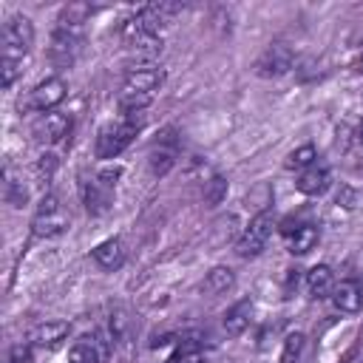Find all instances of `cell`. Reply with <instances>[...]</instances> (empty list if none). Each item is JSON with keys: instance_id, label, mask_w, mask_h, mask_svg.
Returning a JSON list of instances; mask_svg holds the SVG:
<instances>
[{"instance_id": "1", "label": "cell", "mask_w": 363, "mask_h": 363, "mask_svg": "<svg viewBox=\"0 0 363 363\" xmlns=\"http://www.w3.org/2000/svg\"><path fill=\"white\" fill-rule=\"evenodd\" d=\"M162 82H164V71L156 65L128 68L122 88H119V111L122 113H142L153 102Z\"/></svg>"}, {"instance_id": "2", "label": "cell", "mask_w": 363, "mask_h": 363, "mask_svg": "<svg viewBox=\"0 0 363 363\" xmlns=\"http://www.w3.org/2000/svg\"><path fill=\"white\" fill-rule=\"evenodd\" d=\"M145 116L142 113H122V119L108 122L105 128H99L96 142H94V153L96 159H116L142 130Z\"/></svg>"}, {"instance_id": "3", "label": "cell", "mask_w": 363, "mask_h": 363, "mask_svg": "<svg viewBox=\"0 0 363 363\" xmlns=\"http://www.w3.org/2000/svg\"><path fill=\"white\" fill-rule=\"evenodd\" d=\"M34 45V26L23 14H11L3 26V60L26 62L28 51Z\"/></svg>"}, {"instance_id": "4", "label": "cell", "mask_w": 363, "mask_h": 363, "mask_svg": "<svg viewBox=\"0 0 363 363\" xmlns=\"http://www.w3.org/2000/svg\"><path fill=\"white\" fill-rule=\"evenodd\" d=\"M65 227H68V213L60 204V199L43 196V201L37 204L34 218H31V235L34 238H57L65 233Z\"/></svg>"}, {"instance_id": "5", "label": "cell", "mask_w": 363, "mask_h": 363, "mask_svg": "<svg viewBox=\"0 0 363 363\" xmlns=\"http://www.w3.org/2000/svg\"><path fill=\"white\" fill-rule=\"evenodd\" d=\"M65 96H68L65 79H62V77H45V79H40V82L28 91V99H26V105H20V111L26 108V111L48 113V111H54Z\"/></svg>"}, {"instance_id": "6", "label": "cell", "mask_w": 363, "mask_h": 363, "mask_svg": "<svg viewBox=\"0 0 363 363\" xmlns=\"http://www.w3.org/2000/svg\"><path fill=\"white\" fill-rule=\"evenodd\" d=\"M272 227H275L272 213H269V210H261V213L247 224V230L241 233V238H238V244H235V252H238L241 258H255V255H261V250H264V244H267Z\"/></svg>"}, {"instance_id": "7", "label": "cell", "mask_w": 363, "mask_h": 363, "mask_svg": "<svg viewBox=\"0 0 363 363\" xmlns=\"http://www.w3.org/2000/svg\"><path fill=\"white\" fill-rule=\"evenodd\" d=\"M179 159V139H176V130L167 128L159 133V139L150 145V153H147V167L153 176H167L173 170Z\"/></svg>"}, {"instance_id": "8", "label": "cell", "mask_w": 363, "mask_h": 363, "mask_svg": "<svg viewBox=\"0 0 363 363\" xmlns=\"http://www.w3.org/2000/svg\"><path fill=\"white\" fill-rule=\"evenodd\" d=\"M292 62H295V51H292L286 43H272V45H267L264 54L258 57L255 74L264 77V79H278V77L289 74Z\"/></svg>"}, {"instance_id": "9", "label": "cell", "mask_w": 363, "mask_h": 363, "mask_svg": "<svg viewBox=\"0 0 363 363\" xmlns=\"http://www.w3.org/2000/svg\"><path fill=\"white\" fill-rule=\"evenodd\" d=\"M82 48V31H74V28H54L51 34V45H48V60L57 65V68H68L77 54Z\"/></svg>"}, {"instance_id": "10", "label": "cell", "mask_w": 363, "mask_h": 363, "mask_svg": "<svg viewBox=\"0 0 363 363\" xmlns=\"http://www.w3.org/2000/svg\"><path fill=\"white\" fill-rule=\"evenodd\" d=\"M68 130H71V119L65 113H57V111L43 113L31 128V133H34V139L40 145H57V142H62L68 136Z\"/></svg>"}, {"instance_id": "11", "label": "cell", "mask_w": 363, "mask_h": 363, "mask_svg": "<svg viewBox=\"0 0 363 363\" xmlns=\"http://www.w3.org/2000/svg\"><path fill=\"white\" fill-rule=\"evenodd\" d=\"M281 233H284V244H286V250L292 255H306L309 250H315V244L320 238V230L315 224H309V221H303V224H286Z\"/></svg>"}, {"instance_id": "12", "label": "cell", "mask_w": 363, "mask_h": 363, "mask_svg": "<svg viewBox=\"0 0 363 363\" xmlns=\"http://www.w3.org/2000/svg\"><path fill=\"white\" fill-rule=\"evenodd\" d=\"M111 201H113V187H108L99 176H94V179H88L82 184V204H85V210L91 216L108 213L111 210Z\"/></svg>"}, {"instance_id": "13", "label": "cell", "mask_w": 363, "mask_h": 363, "mask_svg": "<svg viewBox=\"0 0 363 363\" xmlns=\"http://www.w3.org/2000/svg\"><path fill=\"white\" fill-rule=\"evenodd\" d=\"M329 298H332V303H335L337 312L354 315V312H360V306H363V286H360V281L346 278V281L335 284V289H332Z\"/></svg>"}, {"instance_id": "14", "label": "cell", "mask_w": 363, "mask_h": 363, "mask_svg": "<svg viewBox=\"0 0 363 363\" xmlns=\"http://www.w3.org/2000/svg\"><path fill=\"white\" fill-rule=\"evenodd\" d=\"M329 184H332V173L326 164H318V162L312 167L301 170V176L295 179V187L303 196H323L329 190Z\"/></svg>"}, {"instance_id": "15", "label": "cell", "mask_w": 363, "mask_h": 363, "mask_svg": "<svg viewBox=\"0 0 363 363\" xmlns=\"http://www.w3.org/2000/svg\"><path fill=\"white\" fill-rule=\"evenodd\" d=\"M91 255H94V261H96L99 269L113 272V269H119V267L125 264L128 250H125V241H122V238H105V241H99V244L94 247Z\"/></svg>"}, {"instance_id": "16", "label": "cell", "mask_w": 363, "mask_h": 363, "mask_svg": "<svg viewBox=\"0 0 363 363\" xmlns=\"http://www.w3.org/2000/svg\"><path fill=\"white\" fill-rule=\"evenodd\" d=\"M71 332V323L68 320H43L31 329V343L40 346V349H57Z\"/></svg>"}, {"instance_id": "17", "label": "cell", "mask_w": 363, "mask_h": 363, "mask_svg": "<svg viewBox=\"0 0 363 363\" xmlns=\"http://www.w3.org/2000/svg\"><path fill=\"white\" fill-rule=\"evenodd\" d=\"M108 354V346L99 335H85L82 340H77L68 352V363H102Z\"/></svg>"}, {"instance_id": "18", "label": "cell", "mask_w": 363, "mask_h": 363, "mask_svg": "<svg viewBox=\"0 0 363 363\" xmlns=\"http://www.w3.org/2000/svg\"><path fill=\"white\" fill-rule=\"evenodd\" d=\"M306 289L315 301L320 298H329L332 289H335V275H332V267L326 264H315L309 272H306Z\"/></svg>"}, {"instance_id": "19", "label": "cell", "mask_w": 363, "mask_h": 363, "mask_svg": "<svg viewBox=\"0 0 363 363\" xmlns=\"http://www.w3.org/2000/svg\"><path fill=\"white\" fill-rule=\"evenodd\" d=\"M250 320H252V301H250V298H244V301L233 303V306L224 312L221 326H224V332H227V335H241V332L250 326Z\"/></svg>"}, {"instance_id": "20", "label": "cell", "mask_w": 363, "mask_h": 363, "mask_svg": "<svg viewBox=\"0 0 363 363\" xmlns=\"http://www.w3.org/2000/svg\"><path fill=\"white\" fill-rule=\"evenodd\" d=\"M233 286H235V275H233L230 267H213V269L207 272V278H204V289L213 292V295H224V292H230Z\"/></svg>"}, {"instance_id": "21", "label": "cell", "mask_w": 363, "mask_h": 363, "mask_svg": "<svg viewBox=\"0 0 363 363\" xmlns=\"http://www.w3.org/2000/svg\"><path fill=\"white\" fill-rule=\"evenodd\" d=\"M227 199V179L221 173H210V179L204 182V201L207 207H218Z\"/></svg>"}, {"instance_id": "22", "label": "cell", "mask_w": 363, "mask_h": 363, "mask_svg": "<svg viewBox=\"0 0 363 363\" xmlns=\"http://www.w3.org/2000/svg\"><path fill=\"white\" fill-rule=\"evenodd\" d=\"M315 159H318L315 147H312V145H301V147H295V150L286 156V167H289V170H306V167L315 164Z\"/></svg>"}, {"instance_id": "23", "label": "cell", "mask_w": 363, "mask_h": 363, "mask_svg": "<svg viewBox=\"0 0 363 363\" xmlns=\"http://www.w3.org/2000/svg\"><path fill=\"white\" fill-rule=\"evenodd\" d=\"M301 352H303V335H301V332H295V335H289V337L284 340L281 363H295V360L301 357Z\"/></svg>"}, {"instance_id": "24", "label": "cell", "mask_w": 363, "mask_h": 363, "mask_svg": "<svg viewBox=\"0 0 363 363\" xmlns=\"http://www.w3.org/2000/svg\"><path fill=\"white\" fill-rule=\"evenodd\" d=\"M6 201L11 207H23V201H26V187L11 176H6Z\"/></svg>"}, {"instance_id": "25", "label": "cell", "mask_w": 363, "mask_h": 363, "mask_svg": "<svg viewBox=\"0 0 363 363\" xmlns=\"http://www.w3.org/2000/svg\"><path fill=\"white\" fill-rule=\"evenodd\" d=\"M54 170H57V156H54V153H43V156L37 159V176H40V182L48 184L51 176H54Z\"/></svg>"}, {"instance_id": "26", "label": "cell", "mask_w": 363, "mask_h": 363, "mask_svg": "<svg viewBox=\"0 0 363 363\" xmlns=\"http://www.w3.org/2000/svg\"><path fill=\"white\" fill-rule=\"evenodd\" d=\"M23 360H28V349H26L23 343H17V346L11 349V354H9V363H23Z\"/></svg>"}, {"instance_id": "27", "label": "cell", "mask_w": 363, "mask_h": 363, "mask_svg": "<svg viewBox=\"0 0 363 363\" xmlns=\"http://www.w3.org/2000/svg\"><path fill=\"white\" fill-rule=\"evenodd\" d=\"M352 68H354L357 74H363V43H360V48H357V54H354V60H352Z\"/></svg>"}, {"instance_id": "28", "label": "cell", "mask_w": 363, "mask_h": 363, "mask_svg": "<svg viewBox=\"0 0 363 363\" xmlns=\"http://www.w3.org/2000/svg\"><path fill=\"white\" fill-rule=\"evenodd\" d=\"M346 363H360V360H357V357H354V354H352V357H349V360H346Z\"/></svg>"}]
</instances>
